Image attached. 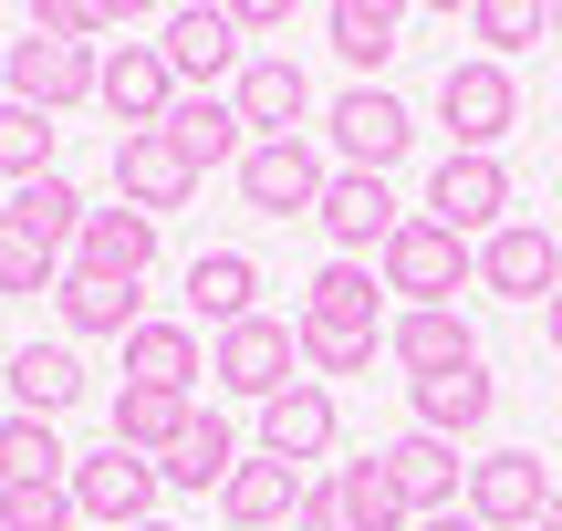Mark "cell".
I'll use <instances>...</instances> for the list:
<instances>
[{"instance_id":"obj_36","label":"cell","mask_w":562,"mask_h":531,"mask_svg":"<svg viewBox=\"0 0 562 531\" xmlns=\"http://www.w3.org/2000/svg\"><path fill=\"white\" fill-rule=\"evenodd\" d=\"M469 32L490 42V63H510L521 42H542V32H552V11H542V0H469Z\"/></svg>"},{"instance_id":"obj_47","label":"cell","mask_w":562,"mask_h":531,"mask_svg":"<svg viewBox=\"0 0 562 531\" xmlns=\"http://www.w3.org/2000/svg\"><path fill=\"white\" fill-rule=\"evenodd\" d=\"M552 459H562V428H552Z\"/></svg>"},{"instance_id":"obj_42","label":"cell","mask_w":562,"mask_h":531,"mask_svg":"<svg viewBox=\"0 0 562 531\" xmlns=\"http://www.w3.org/2000/svg\"><path fill=\"white\" fill-rule=\"evenodd\" d=\"M417 531H490V521H469V500H459V511H427Z\"/></svg>"},{"instance_id":"obj_28","label":"cell","mask_w":562,"mask_h":531,"mask_svg":"<svg viewBox=\"0 0 562 531\" xmlns=\"http://www.w3.org/2000/svg\"><path fill=\"white\" fill-rule=\"evenodd\" d=\"M323 32H334V53L355 63V74H385V63H396V42H406V11H396V0H334V11H323Z\"/></svg>"},{"instance_id":"obj_21","label":"cell","mask_w":562,"mask_h":531,"mask_svg":"<svg viewBox=\"0 0 562 531\" xmlns=\"http://www.w3.org/2000/svg\"><path fill=\"white\" fill-rule=\"evenodd\" d=\"M220 511H229V531H292L302 521V470H281V459H240L229 490H220Z\"/></svg>"},{"instance_id":"obj_32","label":"cell","mask_w":562,"mask_h":531,"mask_svg":"<svg viewBox=\"0 0 562 531\" xmlns=\"http://www.w3.org/2000/svg\"><path fill=\"white\" fill-rule=\"evenodd\" d=\"M21 479H74V449L53 417H0V490H21Z\"/></svg>"},{"instance_id":"obj_30","label":"cell","mask_w":562,"mask_h":531,"mask_svg":"<svg viewBox=\"0 0 562 531\" xmlns=\"http://www.w3.org/2000/svg\"><path fill=\"white\" fill-rule=\"evenodd\" d=\"M188 417H199V396H157V386H115V449L136 459H167L188 438Z\"/></svg>"},{"instance_id":"obj_9","label":"cell","mask_w":562,"mask_h":531,"mask_svg":"<svg viewBox=\"0 0 562 531\" xmlns=\"http://www.w3.org/2000/svg\"><path fill=\"white\" fill-rule=\"evenodd\" d=\"M480 282L501 292V303H562V240L542 219H510V229H490L480 240Z\"/></svg>"},{"instance_id":"obj_27","label":"cell","mask_w":562,"mask_h":531,"mask_svg":"<svg viewBox=\"0 0 562 531\" xmlns=\"http://www.w3.org/2000/svg\"><path fill=\"white\" fill-rule=\"evenodd\" d=\"M385 354H396L406 375H448L480 354V334H469V313H396L385 324Z\"/></svg>"},{"instance_id":"obj_25","label":"cell","mask_w":562,"mask_h":531,"mask_svg":"<svg viewBox=\"0 0 562 531\" xmlns=\"http://www.w3.org/2000/svg\"><path fill=\"white\" fill-rule=\"evenodd\" d=\"M229 470H240V428H229L220 407H199V417H188V438L157 459L167 490H229Z\"/></svg>"},{"instance_id":"obj_37","label":"cell","mask_w":562,"mask_h":531,"mask_svg":"<svg viewBox=\"0 0 562 531\" xmlns=\"http://www.w3.org/2000/svg\"><path fill=\"white\" fill-rule=\"evenodd\" d=\"M292 334H302V375H313V386L323 375H364L375 344H385V334H334V324H292Z\"/></svg>"},{"instance_id":"obj_19","label":"cell","mask_w":562,"mask_h":531,"mask_svg":"<svg viewBox=\"0 0 562 531\" xmlns=\"http://www.w3.org/2000/svg\"><path fill=\"white\" fill-rule=\"evenodd\" d=\"M385 479H396V490H406V511H459V500H469V459L459 449H448V438H427V428H406L396 438V449H385Z\"/></svg>"},{"instance_id":"obj_15","label":"cell","mask_w":562,"mask_h":531,"mask_svg":"<svg viewBox=\"0 0 562 531\" xmlns=\"http://www.w3.org/2000/svg\"><path fill=\"white\" fill-rule=\"evenodd\" d=\"M229 104H240L250 146H261V136H302V115H313V74H302L292 53H250L240 83H229Z\"/></svg>"},{"instance_id":"obj_31","label":"cell","mask_w":562,"mask_h":531,"mask_svg":"<svg viewBox=\"0 0 562 531\" xmlns=\"http://www.w3.org/2000/svg\"><path fill=\"white\" fill-rule=\"evenodd\" d=\"M334 500H344V531H417L406 490L385 479V449L375 459H344V470H334Z\"/></svg>"},{"instance_id":"obj_6","label":"cell","mask_w":562,"mask_h":531,"mask_svg":"<svg viewBox=\"0 0 562 531\" xmlns=\"http://www.w3.org/2000/svg\"><path fill=\"white\" fill-rule=\"evenodd\" d=\"M323 188H334V167H323L302 136H261V146L240 157V199L261 208V219H313Z\"/></svg>"},{"instance_id":"obj_16","label":"cell","mask_w":562,"mask_h":531,"mask_svg":"<svg viewBox=\"0 0 562 531\" xmlns=\"http://www.w3.org/2000/svg\"><path fill=\"white\" fill-rule=\"evenodd\" d=\"M334 386H313V375H302V386H281L271 407H261V459H281V470H302V459H334Z\"/></svg>"},{"instance_id":"obj_17","label":"cell","mask_w":562,"mask_h":531,"mask_svg":"<svg viewBox=\"0 0 562 531\" xmlns=\"http://www.w3.org/2000/svg\"><path fill=\"white\" fill-rule=\"evenodd\" d=\"M74 271L83 282H146L157 271V219L146 208H94L83 240H74Z\"/></svg>"},{"instance_id":"obj_39","label":"cell","mask_w":562,"mask_h":531,"mask_svg":"<svg viewBox=\"0 0 562 531\" xmlns=\"http://www.w3.org/2000/svg\"><path fill=\"white\" fill-rule=\"evenodd\" d=\"M32 32H53V42H83V53H94V42L115 32V0H42V11H32Z\"/></svg>"},{"instance_id":"obj_45","label":"cell","mask_w":562,"mask_h":531,"mask_svg":"<svg viewBox=\"0 0 562 531\" xmlns=\"http://www.w3.org/2000/svg\"><path fill=\"white\" fill-rule=\"evenodd\" d=\"M552 42H562V0H552Z\"/></svg>"},{"instance_id":"obj_35","label":"cell","mask_w":562,"mask_h":531,"mask_svg":"<svg viewBox=\"0 0 562 531\" xmlns=\"http://www.w3.org/2000/svg\"><path fill=\"white\" fill-rule=\"evenodd\" d=\"M11 219H32L42 240H63V250H74V240H83V219H94V208H83V188H74V178H63V167H53V178H32V188H11Z\"/></svg>"},{"instance_id":"obj_38","label":"cell","mask_w":562,"mask_h":531,"mask_svg":"<svg viewBox=\"0 0 562 531\" xmlns=\"http://www.w3.org/2000/svg\"><path fill=\"white\" fill-rule=\"evenodd\" d=\"M74 490L63 479H21V490H0V531H74Z\"/></svg>"},{"instance_id":"obj_44","label":"cell","mask_w":562,"mask_h":531,"mask_svg":"<svg viewBox=\"0 0 562 531\" xmlns=\"http://www.w3.org/2000/svg\"><path fill=\"white\" fill-rule=\"evenodd\" d=\"M542 531H562V490H552V511H542Z\"/></svg>"},{"instance_id":"obj_5","label":"cell","mask_w":562,"mask_h":531,"mask_svg":"<svg viewBox=\"0 0 562 531\" xmlns=\"http://www.w3.org/2000/svg\"><path fill=\"white\" fill-rule=\"evenodd\" d=\"M209 375H220L229 396H261L271 407L281 386H302V334L271 324V313H250V324H229L220 344H209Z\"/></svg>"},{"instance_id":"obj_40","label":"cell","mask_w":562,"mask_h":531,"mask_svg":"<svg viewBox=\"0 0 562 531\" xmlns=\"http://www.w3.org/2000/svg\"><path fill=\"white\" fill-rule=\"evenodd\" d=\"M302 531H344V500H334V479H302Z\"/></svg>"},{"instance_id":"obj_20","label":"cell","mask_w":562,"mask_h":531,"mask_svg":"<svg viewBox=\"0 0 562 531\" xmlns=\"http://www.w3.org/2000/svg\"><path fill=\"white\" fill-rule=\"evenodd\" d=\"M188 313H199V324H250V313H261V261H250V250H199V261H188Z\"/></svg>"},{"instance_id":"obj_24","label":"cell","mask_w":562,"mask_h":531,"mask_svg":"<svg viewBox=\"0 0 562 531\" xmlns=\"http://www.w3.org/2000/svg\"><path fill=\"white\" fill-rule=\"evenodd\" d=\"M125 386L199 396V334H188V324H157V313H146V324L125 334Z\"/></svg>"},{"instance_id":"obj_34","label":"cell","mask_w":562,"mask_h":531,"mask_svg":"<svg viewBox=\"0 0 562 531\" xmlns=\"http://www.w3.org/2000/svg\"><path fill=\"white\" fill-rule=\"evenodd\" d=\"M63 240H42L32 219H11V208H0V292H63Z\"/></svg>"},{"instance_id":"obj_18","label":"cell","mask_w":562,"mask_h":531,"mask_svg":"<svg viewBox=\"0 0 562 531\" xmlns=\"http://www.w3.org/2000/svg\"><path fill=\"white\" fill-rule=\"evenodd\" d=\"M490 407H501V375H490L480 354H469V365H448V375H417V428L448 438V449H459V438H480Z\"/></svg>"},{"instance_id":"obj_12","label":"cell","mask_w":562,"mask_h":531,"mask_svg":"<svg viewBox=\"0 0 562 531\" xmlns=\"http://www.w3.org/2000/svg\"><path fill=\"white\" fill-rule=\"evenodd\" d=\"M157 53H167V74H178V94H220V74H240V21L188 0V11H167Z\"/></svg>"},{"instance_id":"obj_13","label":"cell","mask_w":562,"mask_h":531,"mask_svg":"<svg viewBox=\"0 0 562 531\" xmlns=\"http://www.w3.org/2000/svg\"><path fill=\"white\" fill-rule=\"evenodd\" d=\"M115 188H125V208L167 219V208L199 199V167H188V146L167 136V125H146V136H115Z\"/></svg>"},{"instance_id":"obj_14","label":"cell","mask_w":562,"mask_h":531,"mask_svg":"<svg viewBox=\"0 0 562 531\" xmlns=\"http://www.w3.org/2000/svg\"><path fill=\"white\" fill-rule=\"evenodd\" d=\"M334 146H344V167H364V178H385V167L417 146V125H406V104L385 94V83H355V94H334Z\"/></svg>"},{"instance_id":"obj_23","label":"cell","mask_w":562,"mask_h":531,"mask_svg":"<svg viewBox=\"0 0 562 531\" xmlns=\"http://www.w3.org/2000/svg\"><path fill=\"white\" fill-rule=\"evenodd\" d=\"M0 386H11V417H63L83 396V354L74 344H21L0 365Z\"/></svg>"},{"instance_id":"obj_46","label":"cell","mask_w":562,"mask_h":531,"mask_svg":"<svg viewBox=\"0 0 562 531\" xmlns=\"http://www.w3.org/2000/svg\"><path fill=\"white\" fill-rule=\"evenodd\" d=\"M136 531H178V521H136Z\"/></svg>"},{"instance_id":"obj_7","label":"cell","mask_w":562,"mask_h":531,"mask_svg":"<svg viewBox=\"0 0 562 531\" xmlns=\"http://www.w3.org/2000/svg\"><path fill=\"white\" fill-rule=\"evenodd\" d=\"M94 74H104V53H83V42H53V32L11 42V104H32V115L94 104Z\"/></svg>"},{"instance_id":"obj_43","label":"cell","mask_w":562,"mask_h":531,"mask_svg":"<svg viewBox=\"0 0 562 531\" xmlns=\"http://www.w3.org/2000/svg\"><path fill=\"white\" fill-rule=\"evenodd\" d=\"M542 334H552V354H562V303H552V313H542Z\"/></svg>"},{"instance_id":"obj_11","label":"cell","mask_w":562,"mask_h":531,"mask_svg":"<svg viewBox=\"0 0 562 531\" xmlns=\"http://www.w3.org/2000/svg\"><path fill=\"white\" fill-rule=\"evenodd\" d=\"M94 104L115 115V136H146V125H167V104H178V74H167L157 42H115L94 74Z\"/></svg>"},{"instance_id":"obj_1","label":"cell","mask_w":562,"mask_h":531,"mask_svg":"<svg viewBox=\"0 0 562 531\" xmlns=\"http://www.w3.org/2000/svg\"><path fill=\"white\" fill-rule=\"evenodd\" d=\"M375 282L406 292V313H459V292L480 282V250H469L459 229H438V219H406L396 240L375 250Z\"/></svg>"},{"instance_id":"obj_29","label":"cell","mask_w":562,"mask_h":531,"mask_svg":"<svg viewBox=\"0 0 562 531\" xmlns=\"http://www.w3.org/2000/svg\"><path fill=\"white\" fill-rule=\"evenodd\" d=\"M53 303H63V324L94 334V344H125V334L146 324V292H136V282H83V271H63Z\"/></svg>"},{"instance_id":"obj_3","label":"cell","mask_w":562,"mask_h":531,"mask_svg":"<svg viewBox=\"0 0 562 531\" xmlns=\"http://www.w3.org/2000/svg\"><path fill=\"white\" fill-rule=\"evenodd\" d=\"M63 490H74V511L83 521H104V531H136V521H157V459H136V449H115V438H104L94 459H74V479H63Z\"/></svg>"},{"instance_id":"obj_2","label":"cell","mask_w":562,"mask_h":531,"mask_svg":"<svg viewBox=\"0 0 562 531\" xmlns=\"http://www.w3.org/2000/svg\"><path fill=\"white\" fill-rule=\"evenodd\" d=\"M438 115H448V136H459V157H501V136L521 125V83H510V63H490V53L448 63V74H438Z\"/></svg>"},{"instance_id":"obj_33","label":"cell","mask_w":562,"mask_h":531,"mask_svg":"<svg viewBox=\"0 0 562 531\" xmlns=\"http://www.w3.org/2000/svg\"><path fill=\"white\" fill-rule=\"evenodd\" d=\"M53 167H63V125L32 115V104H0V178L32 188V178H53Z\"/></svg>"},{"instance_id":"obj_4","label":"cell","mask_w":562,"mask_h":531,"mask_svg":"<svg viewBox=\"0 0 562 531\" xmlns=\"http://www.w3.org/2000/svg\"><path fill=\"white\" fill-rule=\"evenodd\" d=\"M510 199H521V188H510V167H501V157H459V146H448L438 178H427V219L459 229V240H490V229H510Z\"/></svg>"},{"instance_id":"obj_10","label":"cell","mask_w":562,"mask_h":531,"mask_svg":"<svg viewBox=\"0 0 562 531\" xmlns=\"http://www.w3.org/2000/svg\"><path fill=\"white\" fill-rule=\"evenodd\" d=\"M323 240H334V261H364V250H385L406 229V208H396V188L385 178H364V167H334V188H323Z\"/></svg>"},{"instance_id":"obj_26","label":"cell","mask_w":562,"mask_h":531,"mask_svg":"<svg viewBox=\"0 0 562 531\" xmlns=\"http://www.w3.org/2000/svg\"><path fill=\"white\" fill-rule=\"evenodd\" d=\"M375 261H323L313 282H302V324H334V334H385L375 324Z\"/></svg>"},{"instance_id":"obj_41","label":"cell","mask_w":562,"mask_h":531,"mask_svg":"<svg viewBox=\"0 0 562 531\" xmlns=\"http://www.w3.org/2000/svg\"><path fill=\"white\" fill-rule=\"evenodd\" d=\"M229 21H240V42H250V32H281V21H292V11H281V0H240V11H229Z\"/></svg>"},{"instance_id":"obj_8","label":"cell","mask_w":562,"mask_h":531,"mask_svg":"<svg viewBox=\"0 0 562 531\" xmlns=\"http://www.w3.org/2000/svg\"><path fill=\"white\" fill-rule=\"evenodd\" d=\"M542 511H552L542 449H490V459H469V521H490V531H542Z\"/></svg>"},{"instance_id":"obj_22","label":"cell","mask_w":562,"mask_h":531,"mask_svg":"<svg viewBox=\"0 0 562 531\" xmlns=\"http://www.w3.org/2000/svg\"><path fill=\"white\" fill-rule=\"evenodd\" d=\"M167 136L188 146V167H199V178L250 157V125H240V104H229V94H178V104H167Z\"/></svg>"},{"instance_id":"obj_48","label":"cell","mask_w":562,"mask_h":531,"mask_svg":"<svg viewBox=\"0 0 562 531\" xmlns=\"http://www.w3.org/2000/svg\"><path fill=\"white\" fill-rule=\"evenodd\" d=\"M292 531H302V521H292Z\"/></svg>"}]
</instances>
